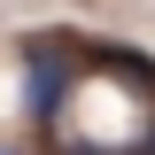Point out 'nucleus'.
Segmentation results:
<instances>
[{"label": "nucleus", "mask_w": 155, "mask_h": 155, "mask_svg": "<svg viewBox=\"0 0 155 155\" xmlns=\"http://www.w3.org/2000/svg\"><path fill=\"white\" fill-rule=\"evenodd\" d=\"M31 109L39 116L62 109V62H47V54H31Z\"/></svg>", "instance_id": "nucleus-1"}]
</instances>
